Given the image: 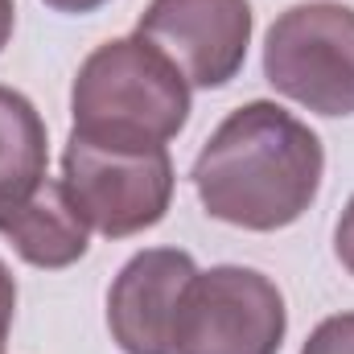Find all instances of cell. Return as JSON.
<instances>
[{"label":"cell","mask_w":354,"mask_h":354,"mask_svg":"<svg viewBox=\"0 0 354 354\" xmlns=\"http://www.w3.org/2000/svg\"><path fill=\"white\" fill-rule=\"evenodd\" d=\"M189 177L210 218L284 231L317 202L326 149L305 120L272 99H252L210 132Z\"/></svg>","instance_id":"obj_1"},{"label":"cell","mask_w":354,"mask_h":354,"mask_svg":"<svg viewBox=\"0 0 354 354\" xmlns=\"http://www.w3.org/2000/svg\"><path fill=\"white\" fill-rule=\"evenodd\" d=\"M79 136L115 149H165L189 120V83L140 33L95 46L71 87Z\"/></svg>","instance_id":"obj_2"},{"label":"cell","mask_w":354,"mask_h":354,"mask_svg":"<svg viewBox=\"0 0 354 354\" xmlns=\"http://www.w3.org/2000/svg\"><path fill=\"white\" fill-rule=\"evenodd\" d=\"M264 79L317 115H354V8L342 0L284 8L264 37Z\"/></svg>","instance_id":"obj_3"},{"label":"cell","mask_w":354,"mask_h":354,"mask_svg":"<svg viewBox=\"0 0 354 354\" xmlns=\"http://www.w3.org/2000/svg\"><path fill=\"white\" fill-rule=\"evenodd\" d=\"M62 185L91 231L128 239L169 214L174 157L169 149H115L71 132L62 149Z\"/></svg>","instance_id":"obj_4"},{"label":"cell","mask_w":354,"mask_h":354,"mask_svg":"<svg viewBox=\"0 0 354 354\" xmlns=\"http://www.w3.org/2000/svg\"><path fill=\"white\" fill-rule=\"evenodd\" d=\"M288 309L276 280L243 264L198 272L177 313V354H280Z\"/></svg>","instance_id":"obj_5"},{"label":"cell","mask_w":354,"mask_h":354,"mask_svg":"<svg viewBox=\"0 0 354 354\" xmlns=\"http://www.w3.org/2000/svg\"><path fill=\"white\" fill-rule=\"evenodd\" d=\"M252 0H149L136 33L157 46L189 87H227L252 46Z\"/></svg>","instance_id":"obj_6"},{"label":"cell","mask_w":354,"mask_h":354,"mask_svg":"<svg viewBox=\"0 0 354 354\" xmlns=\"http://www.w3.org/2000/svg\"><path fill=\"white\" fill-rule=\"evenodd\" d=\"M198 264L181 248H145L107 288V330L124 354H177L174 330Z\"/></svg>","instance_id":"obj_7"},{"label":"cell","mask_w":354,"mask_h":354,"mask_svg":"<svg viewBox=\"0 0 354 354\" xmlns=\"http://www.w3.org/2000/svg\"><path fill=\"white\" fill-rule=\"evenodd\" d=\"M0 235L12 243V252L33 268L58 272L87 256L91 227L71 202L62 181H41L29 198L0 206Z\"/></svg>","instance_id":"obj_8"},{"label":"cell","mask_w":354,"mask_h":354,"mask_svg":"<svg viewBox=\"0 0 354 354\" xmlns=\"http://www.w3.org/2000/svg\"><path fill=\"white\" fill-rule=\"evenodd\" d=\"M50 165L41 111L12 87H0V206L29 198Z\"/></svg>","instance_id":"obj_9"},{"label":"cell","mask_w":354,"mask_h":354,"mask_svg":"<svg viewBox=\"0 0 354 354\" xmlns=\"http://www.w3.org/2000/svg\"><path fill=\"white\" fill-rule=\"evenodd\" d=\"M301 354H354V313H334L326 317L309 338Z\"/></svg>","instance_id":"obj_10"},{"label":"cell","mask_w":354,"mask_h":354,"mask_svg":"<svg viewBox=\"0 0 354 354\" xmlns=\"http://www.w3.org/2000/svg\"><path fill=\"white\" fill-rule=\"evenodd\" d=\"M334 256H338V264L354 276V198L346 202V210H342V218H338V227H334Z\"/></svg>","instance_id":"obj_11"},{"label":"cell","mask_w":354,"mask_h":354,"mask_svg":"<svg viewBox=\"0 0 354 354\" xmlns=\"http://www.w3.org/2000/svg\"><path fill=\"white\" fill-rule=\"evenodd\" d=\"M12 317H17V280H12V272L0 260V354H4V342H8Z\"/></svg>","instance_id":"obj_12"},{"label":"cell","mask_w":354,"mask_h":354,"mask_svg":"<svg viewBox=\"0 0 354 354\" xmlns=\"http://www.w3.org/2000/svg\"><path fill=\"white\" fill-rule=\"evenodd\" d=\"M41 4H50L54 12H75V17H83V12H95V8H103L107 0H41Z\"/></svg>","instance_id":"obj_13"},{"label":"cell","mask_w":354,"mask_h":354,"mask_svg":"<svg viewBox=\"0 0 354 354\" xmlns=\"http://www.w3.org/2000/svg\"><path fill=\"white\" fill-rule=\"evenodd\" d=\"M12 25H17V4L12 0H0V54L12 41Z\"/></svg>","instance_id":"obj_14"}]
</instances>
